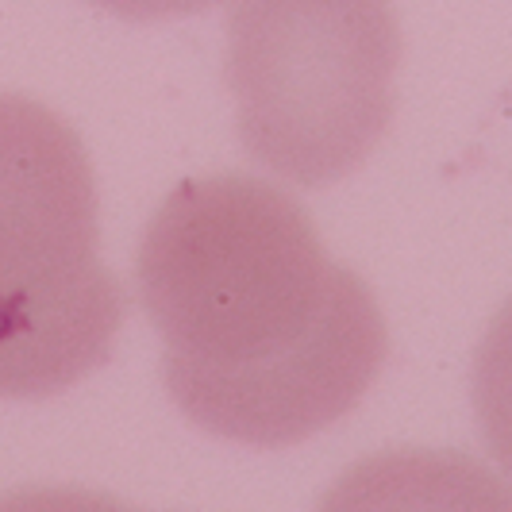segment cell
Here are the masks:
<instances>
[{"mask_svg":"<svg viewBox=\"0 0 512 512\" xmlns=\"http://www.w3.org/2000/svg\"><path fill=\"white\" fill-rule=\"evenodd\" d=\"M135 274L166 389L208 436L293 447L355 409L389 355L370 285L270 181H181L143 228Z\"/></svg>","mask_w":512,"mask_h":512,"instance_id":"1","label":"cell"},{"mask_svg":"<svg viewBox=\"0 0 512 512\" xmlns=\"http://www.w3.org/2000/svg\"><path fill=\"white\" fill-rule=\"evenodd\" d=\"M97 181L77 131L0 93V401H39L112 359L124 289L97 255Z\"/></svg>","mask_w":512,"mask_h":512,"instance_id":"2","label":"cell"},{"mask_svg":"<svg viewBox=\"0 0 512 512\" xmlns=\"http://www.w3.org/2000/svg\"><path fill=\"white\" fill-rule=\"evenodd\" d=\"M397 66L389 0H235L228 16L239 139L301 189L355 174L382 143Z\"/></svg>","mask_w":512,"mask_h":512,"instance_id":"3","label":"cell"},{"mask_svg":"<svg viewBox=\"0 0 512 512\" xmlns=\"http://www.w3.org/2000/svg\"><path fill=\"white\" fill-rule=\"evenodd\" d=\"M316 512H512V486L462 451H382L335 478Z\"/></svg>","mask_w":512,"mask_h":512,"instance_id":"4","label":"cell"},{"mask_svg":"<svg viewBox=\"0 0 512 512\" xmlns=\"http://www.w3.org/2000/svg\"><path fill=\"white\" fill-rule=\"evenodd\" d=\"M474 416L493 462L512 478V297L489 320L474 351Z\"/></svg>","mask_w":512,"mask_h":512,"instance_id":"5","label":"cell"},{"mask_svg":"<svg viewBox=\"0 0 512 512\" xmlns=\"http://www.w3.org/2000/svg\"><path fill=\"white\" fill-rule=\"evenodd\" d=\"M0 512H139L93 489L74 486H27L0 493Z\"/></svg>","mask_w":512,"mask_h":512,"instance_id":"6","label":"cell"},{"mask_svg":"<svg viewBox=\"0 0 512 512\" xmlns=\"http://www.w3.org/2000/svg\"><path fill=\"white\" fill-rule=\"evenodd\" d=\"M97 8L120 16V20H174V16H193L205 12L220 0H93Z\"/></svg>","mask_w":512,"mask_h":512,"instance_id":"7","label":"cell"}]
</instances>
